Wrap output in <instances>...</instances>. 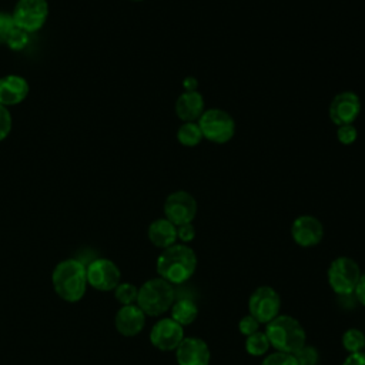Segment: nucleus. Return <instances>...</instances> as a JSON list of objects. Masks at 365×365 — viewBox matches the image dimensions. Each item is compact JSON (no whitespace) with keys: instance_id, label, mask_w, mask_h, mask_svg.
<instances>
[{"instance_id":"f257e3e1","label":"nucleus","mask_w":365,"mask_h":365,"mask_svg":"<svg viewBox=\"0 0 365 365\" xmlns=\"http://www.w3.org/2000/svg\"><path fill=\"white\" fill-rule=\"evenodd\" d=\"M197 269V255L188 244L175 242L164 248L155 261V271L160 278L171 285L187 282Z\"/></svg>"},{"instance_id":"f03ea898","label":"nucleus","mask_w":365,"mask_h":365,"mask_svg":"<svg viewBox=\"0 0 365 365\" xmlns=\"http://www.w3.org/2000/svg\"><path fill=\"white\" fill-rule=\"evenodd\" d=\"M51 285L58 298L66 302L80 301L87 289L86 264L76 258L60 261L51 274Z\"/></svg>"},{"instance_id":"7ed1b4c3","label":"nucleus","mask_w":365,"mask_h":365,"mask_svg":"<svg viewBox=\"0 0 365 365\" xmlns=\"http://www.w3.org/2000/svg\"><path fill=\"white\" fill-rule=\"evenodd\" d=\"M265 335L269 345L279 352L294 354L307 344V334L302 324L287 314L277 315L267 324Z\"/></svg>"},{"instance_id":"20e7f679","label":"nucleus","mask_w":365,"mask_h":365,"mask_svg":"<svg viewBox=\"0 0 365 365\" xmlns=\"http://www.w3.org/2000/svg\"><path fill=\"white\" fill-rule=\"evenodd\" d=\"M175 301L174 285L165 279L155 277L147 279L140 288L137 295V305L147 317H161L170 311Z\"/></svg>"},{"instance_id":"39448f33","label":"nucleus","mask_w":365,"mask_h":365,"mask_svg":"<svg viewBox=\"0 0 365 365\" xmlns=\"http://www.w3.org/2000/svg\"><path fill=\"white\" fill-rule=\"evenodd\" d=\"M359 264L351 257H336L328 267L327 279L331 289L338 295L354 294L361 277Z\"/></svg>"},{"instance_id":"423d86ee","label":"nucleus","mask_w":365,"mask_h":365,"mask_svg":"<svg viewBox=\"0 0 365 365\" xmlns=\"http://www.w3.org/2000/svg\"><path fill=\"white\" fill-rule=\"evenodd\" d=\"M202 137L215 144L228 143L235 134V121L221 108H208L198 118Z\"/></svg>"},{"instance_id":"0eeeda50","label":"nucleus","mask_w":365,"mask_h":365,"mask_svg":"<svg viewBox=\"0 0 365 365\" xmlns=\"http://www.w3.org/2000/svg\"><path fill=\"white\" fill-rule=\"evenodd\" d=\"M17 29L31 34L38 31L48 17L47 0H17L11 13Z\"/></svg>"},{"instance_id":"6e6552de","label":"nucleus","mask_w":365,"mask_h":365,"mask_svg":"<svg viewBox=\"0 0 365 365\" xmlns=\"http://www.w3.org/2000/svg\"><path fill=\"white\" fill-rule=\"evenodd\" d=\"M248 314H251L259 324H268L281 311V297L275 288L261 285L252 291L248 298Z\"/></svg>"},{"instance_id":"1a4fd4ad","label":"nucleus","mask_w":365,"mask_h":365,"mask_svg":"<svg viewBox=\"0 0 365 365\" xmlns=\"http://www.w3.org/2000/svg\"><path fill=\"white\" fill-rule=\"evenodd\" d=\"M87 282L97 291H114L121 282V271L117 264L108 258H94L86 265Z\"/></svg>"},{"instance_id":"9d476101","label":"nucleus","mask_w":365,"mask_h":365,"mask_svg":"<svg viewBox=\"0 0 365 365\" xmlns=\"http://www.w3.org/2000/svg\"><path fill=\"white\" fill-rule=\"evenodd\" d=\"M164 217L175 227L192 222L197 215V201L188 191L178 190L171 192L164 201Z\"/></svg>"},{"instance_id":"9b49d317","label":"nucleus","mask_w":365,"mask_h":365,"mask_svg":"<svg viewBox=\"0 0 365 365\" xmlns=\"http://www.w3.org/2000/svg\"><path fill=\"white\" fill-rule=\"evenodd\" d=\"M184 339V327L177 324L171 317H163L154 322L150 331V342L160 351H175Z\"/></svg>"},{"instance_id":"f8f14e48","label":"nucleus","mask_w":365,"mask_h":365,"mask_svg":"<svg viewBox=\"0 0 365 365\" xmlns=\"http://www.w3.org/2000/svg\"><path fill=\"white\" fill-rule=\"evenodd\" d=\"M361 113V100L354 91H341L329 103L328 114L334 124H354Z\"/></svg>"},{"instance_id":"ddd939ff","label":"nucleus","mask_w":365,"mask_h":365,"mask_svg":"<svg viewBox=\"0 0 365 365\" xmlns=\"http://www.w3.org/2000/svg\"><path fill=\"white\" fill-rule=\"evenodd\" d=\"M291 237L302 248L315 247L324 238V225L314 215H299L291 224Z\"/></svg>"},{"instance_id":"4468645a","label":"nucleus","mask_w":365,"mask_h":365,"mask_svg":"<svg viewBox=\"0 0 365 365\" xmlns=\"http://www.w3.org/2000/svg\"><path fill=\"white\" fill-rule=\"evenodd\" d=\"M178 365H210L211 351L207 342L197 336H184L175 348Z\"/></svg>"},{"instance_id":"2eb2a0df","label":"nucleus","mask_w":365,"mask_h":365,"mask_svg":"<svg viewBox=\"0 0 365 365\" xmlns=\"http://www.w3.org/2000/svg\"><path fill=\"white\" fill-rule=\"evenodd\" d=\"M145 317L137 304L121 305L114 317V327L123 336H135L144 329Z\"/></svg>"},{"instance_id":"dca6fc26","label":"nucleus","mask_w":365,"mask_h":365,"mask_svg":"<svg viewBox=\"0 0 365 365\" xmlns=\"http://www.w3.org/2000/svg\"><path fill=\"white\" fill-rule=\"evenodd\" d=\"M29 83L19 74H7L0 77V104L10 107L17 106L29 96Z\"/></svg>"},{"instance_id":"f3484780","label":"nucleus","mask_w":365,"mask_h":365,"mask_svg":"<svg viewBox=\"0 0 365 365\" xmlns=\"http://www.w3.org/2000/svg\"><path fill=\"white\" fill-rule=\"evenodd\" d=\"M205 111V103L200 91H184L175 101V114L182 123L198 121Z\"/></svg>"},{"instance_id":"a211bd4d","label":"nucleus","mask_w":365,"mask_h":365,"mask_svg":"<svg viewBox=\"0 0 365 365\" xmlns=\"http://www.w3.org/2000/svg\"><path fill=\"white\" fill-rule=\"evenodd\" d=\"M150 242L157 248H168L177 242V227L165 217L154 220L147 230Z\"/></svg>"},{"instance_id":"6ab92c4d","label":"nucleus","mask_w":365,"mask_h":365,"mask_svg":"<svg viewBox=\"0 0 365 365\" xmlns=\"http://www.w3.org/2000/svg\"><path fill=\"white\" fill-rule=\"evenodd\" d=\"M171 318L181 327L192 324L198 317V307L191 298H175L170 308Z\"/></svg>"},{"instance_id":"aec40b11","label":"nucleus","mask_w":365,"mask_h":365,"mask_svg":"<svg viewBox=\"0 0 365 365\" xmlns=\"http://www.w3.org/2000/svg\"><path fill=\"white\" fill-rule=\"evenodd\" d=\"M202 133L197 121L182 123L177 130V140L184 147H195L202 140Z\"/></svg>"},{"instance_id":"412c9836","label":"nucleus","mask_w":365,"mask_h":365,"mask_svg":"<svg viewBox=\"0 0 365 365\" xmlns=\"http://www.w3.org/2000/svg\"><path fill=\"white\" fill-rule=\"evenodd\" d=\"M271 348L269 341L262 331H257L245 339V351L251 356H265L268 349Z\"/></svg>"},{"instance_id":"4be33fe9","label":"nucleus","mask_w":365,"mask_h":365,"mask_svg":"<svg viewBox=\"0 0 365 365\" xmlns=\"http://www.w3.org/2000/svg\"><path fill=\"white\" fill-rule=\"evenodd\" d=\"M342 346L348 354L364 351L365 334L358 328H348L342 334Z\"/></svg>"},{"instance_id":"5701e85b","label":"nucleus","mask_w":365,"mask_h":365,"mask_svg":"<svg viewBox=\"0 0 365 365\" xmlns=\"http://www.w3.org/2000/svg\"><path fill=\"white\" fill-rule=\"evenodd\" d=\"M137 295H138V288L131 282H120L114 288V298L121 305L135 304L137 302Z\"/></svg>"},{"instance_id":"b1692460","label":"nucleus","mask_w":365,"mask_h":365,"mask_svg":"<svg viewBox=\"0 0 365 365\" xmlns=\"http://www.w3.org/2000/svg\"><path fill=\"white\" fill-rule=\"evenodd\" d=\"M298 365H318L319 362V352L312 345H304L297 352L292 354Z\"/></svg>"},{"instance_id":"393cba45","label":"nucleus","mask_w":365,"mask_h":365,"mask_svg":"<svg viewBox=\"0 0 365 365\" xmlns=\"http://www.w3.org/2000/svg\"><path fill=\"white\" fill-rule=\"evenodd\" d=\"M261 365H298V364L292 354L274 351L264 356Z\"/></svg>"},{"instance_id":"a878e982","label":"nucleus","mask_w":365,"mask_h":365,"mask_svg":"<svg viewBox=\"0 0 365 365\" xmlns=\"http://www.w3.org/2000/svg\"><path fill=\"white\" fill-rule=\"evenodd\" d=\"M16 24L10 13L0 11V44H6L13 31L16 30Z\"/></svg>"},{"instance_id":"bb28decb","label":"nucleus","mask_w":365,"mask_h":365,"mask_svg":"<svg viewBox=\"0 0 365 365\" xmlns=\"http://www.w3.org/2000/svg\"><path fill=\"white\" fill-rule=\"evenodd\" d=\"M358 137V131L354 124H342L338 125L336 138L342 145H351Z\"/></svg>"},{"instance_id":"cd10ccee","label":"nucleus","mask_w":365,"mask_h":365,"mask_svg":"<svg viewBox=\"0 0 365 365\" xmlns=\"http://www.w3.org/2000/svg\"><path fill=\"white\" fill-rule=\"evenodd\" d=\"M13 128V117L9 107L0 104V141L6 140Z\"/></svg>"},{"instance_id":"c85d7f7f","label":"nucleus","mask_w":365,"mask_h":365,"mask_svg":"<svg viewBox=\"0 0 365 365\" xmlns=\"http://www.w3.org/2000/svg\"><path fill=\"white\" fill-rule=\"evenodd\" d=\"M27 44H29V33L20 30V29H16L6 43V46L14 51L23 50Z\"/></svg>"},{"instance_id":"c756f323","label":"nucleus","mask_w":365,"mask_h":365,"mask_svg":"<svg viewBox=\"0 0 365 365\" xmlns=\"http://www.w3.org/2000/svg\"><path fill=\"white\" fill-rule=\"evenodd\" d=\"M238 329L240 332L244 335V336H250L252 335L254 332L259 331V322L251 315V314H247L244 315L240 322H238Z\"/></svg>"},{"instance_id":"7c9ffc66","label":"nucleus","mask_w":365,"mask_h":365,"mask_svg":"<svg viewBox=\"0 0 365 365\" xmlns=\"http://www.w3.org/2000/svg\"><path fill=\"white\" fill-rule=\"evenodd\" d=\"M195 238V228L192 222L181 224L177 227V240L181 241V244H188Z\"/></svg>"},{"instance_id":"2f4dec72","label":"nucleus","mask_w":365,"mask_h":365,"mask_svg":"<svg viewBox=\"0 0 365 365\" xmlns=\"http://www.w3.org/2000/svg\"><path fill=\"white\" fill-rule=\"evenodd\" d=\"M342 365H365V351L348 354Z\"/></svg>"},{"instance_id":"473e14b6","label":"nucleus","mask_w":365,"mask_h":365,"mask_svg":"<svg viewBox=\"0 0 365 365\" xmlns=\"http://www.w3.org/2000/svg\"><path fill=\"white\" fill-rule=\"evenodd\" d=\"M354 294H355L356 299L359 301V304L365 307V272L361 274L359 281H358V284H356V287H355Z\"/></svg>"},{"instance_id":"72a5a7b5","label":"nucleus","mask_w":365,"mask_h":365,"mask_svg":"<svg viewBox=\"0 0 365 365\" xmlns=\"http://www.w3.org/2000/svg\"><path fill=\"white\" fill-rule=\"evenodd\" d=\"M182 86H184V91H197L198 80H197L195 77H191V76H188V77H185V78H184V83H182Z\"/></svg>"},{"instance_id":"f704fd0d","label":"nucleus","mask_w":365,"mask_h":365,"mask_svg":"<svg viewBox=\"0 0 365 365\" xmlns=\"http://www.w3.org/2000/svg\"><path fill=\"white\" fill-rule=\"evenodd\" d=\"M131 1H144V0H131Z\"/></svg>"},{"instance_id":"c9c22d12","label":"nucleus","mask_w":365,"mask_h":365,"mask_svg":"<svg viewBox=\"0 0 365 365\" xmlns=\"http://www.w3.org/2000/svg\"><path fill=\"white\" fill-rule=\"evenodd\" d=\"M364 351H365V346H364Z\"/></svg>"}]
</instances>
